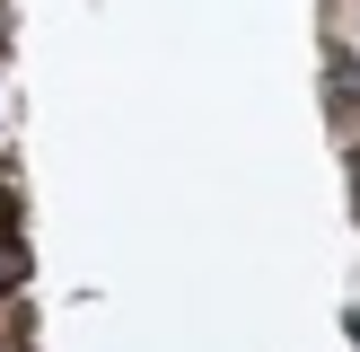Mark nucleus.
<instances>
[{
    "label": "nucleus",
    "instance_id": "obj_1",
    "mask_svg": "<svg viewBox=\"0 0 360 352\" xmlns=\"http://www.w3.org/2000/svg\"><path fill=\"white\" fill-rule=\"evenodd\" d=\"M18 273V246H9V203H0V282Z\"/></svg>",
    "mask_w": 360,
    "mask_h": 352
}]
</instances>
